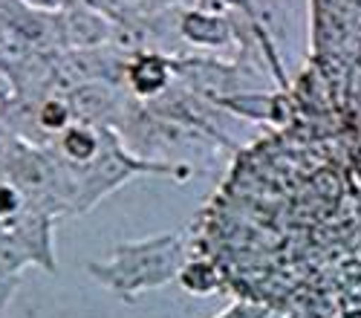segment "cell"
Wrapping results in <instances>:
<instances>
[{
  "label": "cell",
  "mask_w": 361,
  "mask_h": 318,
  "mask_svg": "<svg viewBox=\"0 0 361 318\" xmlns=\"http://www.w3.org/2000/svg\"><path fill=\"white\" fill-rule=\"evenodd\" d=\"M179 255H183V240L179 238H157V240H142L118 246L113 260L107 264H93L90 269L96 272L102 283L116 289L118 295H136L142 289L159 286L176 275Z\"/></svg>",
  "instance_id": "obj_1"
},
{
  "label": "cell",
  "mask_w": 361,
  "mask_h": 318,
  "mask_svg": "<svg viewBox=\"0 0 361 318\" xmlns=\"http://www.w3.org/2000/svg\"><path fill=\"white\" fill-rule=\"evenodd\" d=\"M130 87L139 96H154L168 84V64L157 55H139L128 70Z\"/></svg>",
  "instance_id": "obj_2"
},
{
  "label": "cell",
  "mask_w": 361,
  "mask_h": 318,
  "mask_svg": "<svg viewBox=\"0 0 361 318\" xmlns=\"http://www.w3.org/2000/svg\"><path fill=\"white\" fill-rule=\"evenodd\" d=\"M183 32L197 41V44H212V47H220L228 41V23L223 18H212V15H200V12H191L185 15L183 20Z\"/></svg>",
  "instance_id": "obj_3"
},
{
  "label": "cell",
  "mask_w": 361,
  "mask_h": 318,
  "mask_svg": "<svg viewBox=\"0 0 361 318\" xmlns=\"http://www.w3.org/2000/svg\"><path fill=\"white\" fill-rule=\"evenodd\" d=\"M61 151L73 162H93L99 157V136L90 128H70L61 139Z\"/></svg>",
  "instance_id": "obj_4"
},
{
  "label": "cell",
  "mask_w": 361,
  "mask_h": 318,
  "mask_svg": "<svg viewBox=\"0 0 361 318\" xmlns=\"http://www.w3.org/2000/svg\"><path fill=\"white\" fill-rule=\"evenodd\" d=\"M179 283L188 293H212V289L220 286V272L208 260H191V264L179 269Z\"/></svg>",
  "instance_id": "obj_5"
},
{
  "label": "cell",
  "mask_w": 361,
  "mask_h": 318,
  "mask_svg": "<svg viewBox=\"0 0 361 318\" xmlns=\"http://www.w3.org/2000/svg\"><path fill=\"white\" fill-rule=\"evenodd\" d=\"M38 119H41V125H44L47 130H64L67 122H70V107L52 99V102H47V104L41 107Z\"/></svg>",
  "instance_id": "obj_6"
},
{
  "label": "cell",
  "mask_w": 361,
  "mask_h": 318,
  "mask_svg": "<svg viewBox=\"0 0 361 318\" xmlns=\"http://www.w3.org/2000/svg\"><path fill=\"white\" fill-rule=\"evenodd\" d=\"M18 209V194L12 188H0V217H6V214H15Z\"/></svg>",
  "instance_id": "obj_7"
}]
</instances>
